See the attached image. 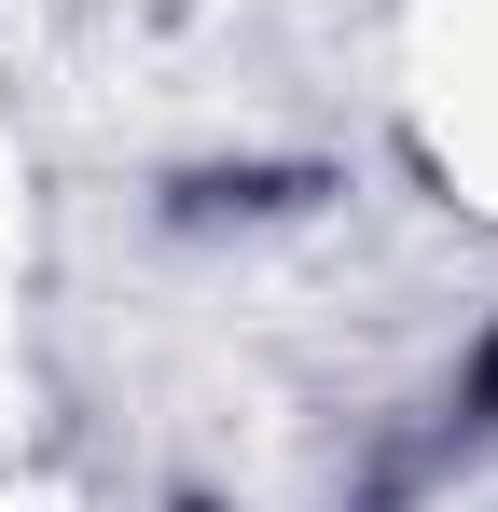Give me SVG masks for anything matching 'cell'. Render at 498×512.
<instances>
[{"label":"cell","mask_w":498,"mask_h":512,"mask_svg":"<svg viewBox=\"0 0 498 512\" xmlns=\"http://www.w3.org/2000/svg\"><path fill=\"white\" fill-rule=\"evenodd\" d=\"M471 402H485V416H498V346H485V374H471Z\"/></svg>","instance_id":"cell-1"}]
</instances>
